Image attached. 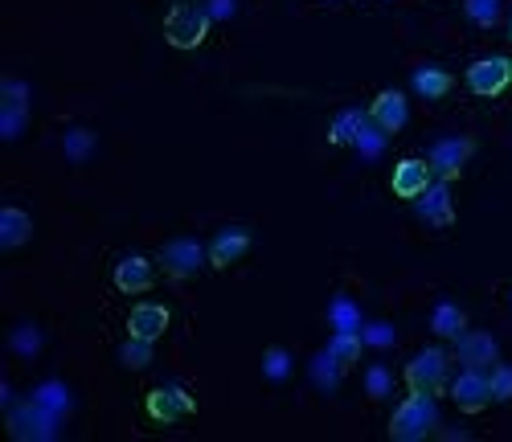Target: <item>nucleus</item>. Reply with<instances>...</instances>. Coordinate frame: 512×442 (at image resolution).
Segmentation results:
<instances>
[{
	"label": "nucleus",
	"mask_w": 512,
	"mask_h": 442,
	"mask_svg": "<svg viewBox=\"0 0 512 442\" xmlns=\"http://www.w3.org/2000/svg\"><path fill=\"white\" fill-rule=\"evenodd\" d=\"M361 131H365V115H361V111H345V115L332 123L328 140H332V144H357V140H361Z\"/></svg>",
	"instance_id": "obj_19"
},
{
	"label": "nucleus",
	"mask_w": 512,
	"mask_h": 442,
	"mask_svg": "<svg viewBox=\"0 0 512 442\" xmlns=\"http://www.w3.org/2000/svg\"><path fill=\"white\" fill-rule=\"evenodd\" d=\"M29 234H33V217L25 209H13V205L0 209V246L17 250V246L29 242Z\"/></svg>",
	"instance_id": "obj_16"
},
{
	"label": "nucleus",
	"mask_w": 512,
	"mask_h": 442,
	"mask_svg": "<svg viewBox=\"0 0 512 442\" xmlns=\"http://www.w3.org/2000/svg\"><path fill=\"white\" fill-rule=\"evenodd\" d=\"M492 397H496V402H512V365H492Z\"/></svg>",
	"instance_id": "obj_23"
},
{
	"label": "nucleus",
	"mask_w": 512,
	"mask_h": 442,
	"mask_svg": "<svg viewBox=\"0 0 512 442\" xmlns=\"http://www.w3.org/2000/svg\"><path fill=\"white\" fill-rule=\"evenodd\" d=\"M369 119H373L381 131H386V136L402 131V127H406V119H410V107H406L402 91H381V95L373 99V107H369Z\"/></svg>",
	"instance_id": "obj_11"
},
{
	"label": "nucleus",
	"mask_w": 512,
	"mask_h": 442,
	"mask_svg": "<svg viewBox=\"0 0 512 442\" xmlns=\"http://www.w3.org/2000/svg\"><path fill=\"white\" fill-rule=\"evenodd\" d=\"M451 402L463 410V414H480L488 410L496 397H492V377L484 369H463L455 381H451Z\"/></svg>",
	"instance_id": "obj_4"
},
{
	"label": "nucleus",
	"mask_w": 512,
	"mask_h": 442,
	"mask_svg": "<svg viewBox=\"0 0 512 442\" xmlns=\"http://www.w3.org/2000/svg\"><path fill=\"white\" fill-rule=\"evenodd\" d=\"M152 279H156V271H152V262H148L144 254H127L123 262H115V287H119L123 295L148 291Z\"/></svg>",
	"instance_id": "obj_12"
},
{
	"label": "nucleus",
	"mask_w": 512,
	"mask_h": 442,
	"mask_svg": "<svg viewBox=\"0 0 512 442\" xmlns=\"http://www.w3.org/2000/svg\"><path fill=\"white\" fill-rule=\"evenodd\" d=\"M246 250H250V230H242V226H230V230H222L218 238L209 242V267L226 271V267H234V262H238Z\"/></svg>",
	"instance_id": "obj_10"
},
{
	"label": "nucleus",
	"mask_w": 512,
	"mask_h": 442,
	"mask_svg": "<svg viewBox=\"0 0 512 442\" xmlns=\"http://www.w3.org/2000/svg\"><path fill=\"white\" fill-rule=\"evenodd\" d=\"M467 21H476L480 29H492L500 21V0H463Z\"/></svg>",
	"instance_id": "obj_21"
},
{
	"label": "nucleus",
	"mask_w": 512,
	"mask_h": 442,
	"mask_svg": "<svg viewBox=\"0 0 512 442\" xmlns=\"http://www.w3.org/2000/svg\"><path fill=\"white\" fill-rule=\"evenodd\" d=\"M455 352H459L463 369H484L488 373L500 361V348H496V340L488 332H459L455 336Z\"/></svg>",
	"instance_id": "obj_8"
},
{
	"label": "nucleus",
	"mask_w": 512,
	"mask_h": 442,
	"mask_svg": "<svg viewBox=\"0 0 512 442\" xmlns=\"http://www.w3.org/2000/svg\"><path fill=\"white\" fill-rule=\"evenodd\" d=\"M447 373H451V357H447V352L443 348H422L418 357L406 365V385L414 393H443Z\"/></svg>",
	"instance_id": "obj_3"
},
{
	"label": "nucleus",
	"mask_w": 512,
	"mask_h": 442,
	"mask_svg": "<svg viewBox=\"0 0 512 442\" xmlns=\"http://www.w3.org/2000/svg\"><path fill=\"white\" fill-rule=\"evenodd\" d=\"M508 82H512V62L500 58V54L480 58L476 66H467V86H472V95H480V99H496Z\"/></svg>",
	"instance_id": "obj_7"
},
{
	"label": "nucleus",
	"mask_w": 512,
	"mask_h": 442,
	"mask_svg": "<svg viewBox=\"0 0 512 442\" xmlns=\"http://www.w3.org/2000/svg\"><path fill=\"white\" fill-rule=\"evenodd\" d=\"M439 426V402H435V393H414L394 410L390 418V438L394 442H422L426 434H435Z\"/></svg>",
	"instance_id": "obj_1"
},
{
	"label": "nucleus",
	"mask_w": 512,
	"mask_h": 442,
	"mask_svg": "<svg viewBox=\"0 0 512 442\" xmlns=\"http://www.w3.org/2000/svg\"><path fill=\"white\" fill-rule=\"evenodd\" d=\"M119 361H123L127 369H148V365H152V340L127 336V344L119 348Z\"/></svg>",
	"instance_id": "obj_20"
},
{
	"label": "nucleus",
	"mask_w": 512,
	"mask_h": 442,
	"mask_svg": "<svg viewBox=\"0 0 512 442\" xmlns=\"http://www.w3.org/2000/svg\"><path fill=\"white\" fill-rule=\"evenodd\" d=\"M209 33V13L201 5H193V0H181V5L168 9L164 17V41L173 50H197L201 41Z\"/></svg>",
	"instance_id": "obj_2"
},
{
	"label": "nucleus",
	"mask_w": 512,
	"mask_h": 442,
	"mask_svg": "<svg viewBox=\"0 0 512 442\" xmlns=\"http://www.w3.org/2000/svg\"><path fill=\"white\" fill-rule=\"evenodd\" d=\"M361 348H365V340H361L357 332H336V336L328 340V357H332L340 369H349V365L361 361Z\"/></svg>",
	"instance_id": "obj_18"
},
{
	"label": "nucleus",
	"mask_w": 512,
	"mask_h": 442,
	"mask_svg": "<svg viewBox=\"0 0 512 442\" xmlns=\"http://www.w3.org/2000/svg\"><path fill=\"white\" fill-rule=\"evenodd\" d=\"M386 385H390L386 369H373V373H369V389H373V397H386Z\"/></svg>",
	"instance_id": "obj_25"
},
{
	"label": "nucleus",
	"mask_w": 512,
	"mask_h": 442,
	"mask_svg": "<svg viewBox=\"0 0 512 442\" xmlns=\"http://www.w3.org/2000/svg\"><path fill=\"white\" fill-rule=\"evenodd\" d=\"M369 340H373V344H390V332H386V328H381V324H377V328L369 332Z\"/></svg>",
	"instance_id": "obj_26"
},
{
	"label": "nucleus",
	"mask_w": 512,
	"mask_h": 442,
	"mask_svg": "<svg viewBox=\"0 0 512 442\" xmlns=\"http://www.w3.org/2000/svg\"><path fill=\"white\" fill-rule=\"evenodd\" d=\"M205 258H209V250H205L201 242L177 238V242H168V246L160 250V267H164L168 279H193V275L205 267Z\"/></svg>",
	"instance_id": "obj_6"
},
{
	"label": "nucleus",
	"mask_w": 512,
	"mask_h": 442,
	"mask_svg": "<svg viewBox=\"0 0 512 442\" xmlns=\"http://www.w3.org/2000/svg\"><path fill=\"white\" fill-rule=\"evenodd\" d=\"M267 373H271V377H283V373H287V352H279V348L267 352Z\"/></svg>",
	"instance_id": "obj_24"
},
{
	"label": "nucleus",
	"mask_w": 512,
	"mask_h": 442,
	"mask_svg": "<svg viewBox=\"0 0 512 442\" xmlns=\"http://www.w3.org/2000/svg\"><path fill=\"white\" fill-rule=\"evenodd\" d=\"M164 332H168V307L164 303H140V307H132V316H127V336L160 340Z\"/></svg>",
	"instance_id": "obj_14"
},
{
	"label": "nucleus",
	"mask_w": 512,
	"mask_h": 442,
	"mask_svg": "<svg viewBox=\"0 0 512 442\" xmlns=\"http://www.w3.org/2000/svg\"><path fill=\"white\" fill-rule=\"evenodd\" d=\"M414 91L422 99H443L451 91V74L439 66H422V70H414Z\"/></svg>",
	"instance_id": "obj_17"
},
{
	"label": "nucleus",
	"mask_w": 512,
	"mask_h": 442,
	"mask_svg": "<svg viewBox=\"0 0 512 442\" xmlns=\"http://www.w3.org/2000/svg\"><path fill=\"white\" fill-rule=\"evenodd\" d=\"M508 37H512V21H508Z\"/></svg>",
	"instance_id": "obj_27"
},
{
	"label": "nucleus",
	"mask_w": 512,
	"mask_h": 442,
	"mask_svg": "<svg viewBox=\"0 0 512 442\" xmlns=\"http://www.w3.org/2000/svg\"><path fill=\"white\" fill-rule=\"evenodd\" d=\"M472 152H476V144L472 140H439L435 144V152H431V172H439L443 181H455V176L463 172V164L472 160Z\"/></svg>",
	"instance_id": "obj_9"
},
{
	"label": "nucleus",
	"mask_w": 512,
	"mask_h": 442,
	"mask_svg": "<svg viewBox=\"0 0 512 442\" xmlns=\"http://www.w3.org/2000/svg\"><path fill=\"white\" fill-rule=\"evenodd\" d=\"M431 176H435V172H431V160H414V156H410V160H402V164L394 168V181H390V185H394V193H398V197L414 201V197H422V193H426V185H431Z\"/></svg>",
	"instance_id": "obj_13"
},
{
	"label": "nucleus",
	"mask_w": 512,
	"mask_h": 442,
	"mask_svg": "<svg viewBox=\"0 0 512 442\" xmlns=\"http://www.w3.org/2000/svg\"><path fill=\"white\" fill-rule=\"evenodd\" d=\"M414 205H418V217L431 221V226H451V221H455V205H451L447 181L443 185H426V193L414 197Z\"/></svg>",
	"instance_id": "obj_15"
},
{
	"label": "nucleus",
	"mask_w": 512,
	"mask_h": 442,
	"mask_svg": "<svg viewBox=\"0 0 512 442\" xmlns=\"http://www.w3.org/2000/svg\"><path fill=\"white\" fill-rule=\"evenodd\" d=\"M463 328H467V320H463V312H459V307L443 303L439 312H435V332H439V336H459Z\"/></svg>",
	"instance_id": "obj_22"
},
{
	"label": "nucleus",
	"mask_w": 512,
	"mask_h": 442,
	"mask_svg": "<svg viewBox=\"0 0 512 442\" xmlns=\"http://www.w3.org/2000/svg\"><path fill=\"white\" fill-rule=\"evenodd\" d=\"M144 410H148V418H152V422L173 426V422H181V418L197 414V402H193V397H189L181 385H160V389H152V393H148Z\"/></svg>",
	"instance_id": "obj_5"
}]
</instances>
